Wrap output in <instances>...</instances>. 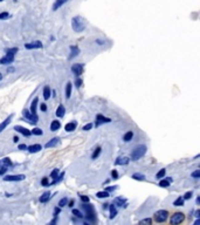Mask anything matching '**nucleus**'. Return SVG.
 <instances>
[{"label":"nucleus","mask_w":200,"mask_h":225,"mask_svg":"<svg viewBox=\"0 0 200 225\" xmlns=\"http://www.w3.org/2000/svg\"><path fill=\"white\" fill-rule=\"evenodd\" d=\"M145 153H146V147L144 144H139V145H137L132 150V153H131V160L138 161L145 155Z\"/></svg>","instance_id":"f257e3e1"},{"label":"nucleus","mask_w":200,"mask_h":225,"mask_svg":"<svg viewBox=\"0 0 200 225\" xmlns=\"http://www.w3.org/2000/svg\"><path fill=\"white\" fill-rule=\"evenodd\" d=\"M82 207L86 210V218L88 219L90 223H96V215H95V210L93 205H88V204H83Z\"/></svg>","instance_id":"f03ea898"},{"label":"nucleus","mask_w":200,"mask_h":225,"mask_svg":"<svg viewBox=\"0 0 200 225\" xmlns=\"http://www.w3.org/2000/svg\"><path fill=\"white\" fill-rule=\"evenodd\" d=\"M71 26H73V28H74L75 32H83L84 28H86L84 22H83L82 19L80 18V17L73 18V20H71Z\"/></svg>","instance_id":"7ed1b4c3"},{"label":"nucleus","mask_w":200,"mask_h":225,"mask_svg":"<svg viewBox=\"0 0 200 225\" xmlns=\"http://www.w3.org/2000/svg\"><path fill=\"white\" fill-rule=\"evenodd\" d=\"M169 218V212L166 210H159L154 213V220L157 223H165Z\"/></svg>","instance_id":"20e7f679"},{"label":"nucleus","mask_w":200,"mask_h":225,"mask_svg":"<svg viewBox=\"0 0 200 225\" xmlns=\"http://www.w3.org/2000/svg\"><path fill=\"white\" fill-rule=\"evenodd\" d=\"M185 220V215L182 212H174L172 216H171L170 223L171 224H182V222Z\"/></svg>","instance_id":"39448f33"},{"label":"nucleus","mask_w":200,"mask_h":225,"mask_svg":"<svg viewBox=\"0 0 200 225\" xmlns=\"http://www.w3.org/2000/svg\"><path fill=\"white\" fill-rule=\"evenodd\" d=\"M22 114H24L25 117L30 121V125H36V123H38L39 119H38L36 114H32V112H30V110H27V109H25L24 112H22Z\"/></svg>","instance_id":"423d86ee"},{"label":"nucleus","mask_w":200,"mask_h":225,"mask_svg":"<svg viewBox=\"0 0 200 225\" xmlns=\"http://www.w3.org/2000/svg\"><path fill=\"white\" fill-rule=\"evenodd\" d=\"M22 179H25L24 175H8L4 177V181H6V182H19Z\"/></svg>","instance_id":"0eeeda50"},{"label":"nucleus","mask_w":200,"mask_h":225,"mask_svg":"<svg viewBox=\"0 0 200 225\" xmlns=\"http://www.w3.org/2000/svg\"><path fill=\"white\" fill-rule=\"evenodd\" d=\"M14 130L18 131V133H20V134H22V135H24V136H26V137H30V135H32V131L28 130L27 128L20 127V125H15V127H14Z\"/></svg>","instance_id":"6e6552de"},{"label":"nucleus","mask_w":200,"mask_h":225,"mask_svg":"<svg viewBox=\"0 0 200 225\" xmlns=\"http://www.w3.org/2000/svg\"><path fill=\"white\" fill-rule=\"evenodd\" d=\"M109 122H111V120L109 119V117H104V116L101 115V114H98V115L96 116V127L103 125V123H109Z\"/></svg>","instance_id":"1a4fd4ad"},{"label":"nucleus","mask_w":200,"mask_h":225,"mask_svg":"<svg viewBox=\"0 0 200 225\" xmlns=\"http://www.w3.org/2000/svg\"><path fill=\"white\" fill-rule=\"evenodd\" d=\"M13 61H14V55L6 54L4 58L0 59V65H8V63H12Z\"/></svg>","instance_id":"9d476101"},{"label":"nucleus","mask_w":200,"mask_h":225,"mask_svg":"<svg viewBox=\"0 0 200 225\" xmlns=\"http://www.w3.org/2000/svg\"><path fill=\"white\" fill-rule=\"evenodd\" d=\"M71 72L75 74V75H81L83 72V65H78V63H75V65L71 66Z\"/></svg>","instance_id":"9b49d317"},{"label":"nucleus","mask_w":200,"mask_h":225,"mask_svg":"<svg viewBox=\"0 0 200 225\" xmlns=\"http://www.w3.org/2000/svg\"><path fill=\"white\" fill-rule=\"evenodd\" d=\"M25 47L27 48V49H38V48L42 47V43L41 41H34V42H30V43H26Z\"/></svg>","instance_id":"f8f14e48"},{"label":"nucleus","mask_w":200,"mask_h":225,"mask_svg":"<svg viewBox=\"0 0 200 225\" xmlns=\"http://www.w3.org/2000/svg\"><path fill=\"white\" fill-rule=\"evenodd\" d=\"M12 119H13V115H10V116H8L6 120H4V122H1V123H0V133L6 129V127L10 125V123H11Z\"/></svg>","instance_id":"ddd939ff"},{"label":"nucleus","mask_w":200,"mask_h":225,"mask_svg":"<svg viewBox=\"0 0 200 225\" xmlns=\"http://www.w3.org/2000/svg\"><path fill=\"white\" fill-rule=\"evenodd\" d=\"M60 142V138L59 137H54V138H52L50 141H48L47 143H46V148H54V147H56L58 144H59Z\"/></svg>","instance_id":"4468645a"},{"label":"nucleus","mask_w":200,"mask_h":225,"mask_svg":"<svg viewBox=\"0 0 200 225\" xmlns=\"http://www.w3.org/2000/svg\"><path fill=\"white\" fill-rule=\"evenodd\" d=\"M129 162L130 160L128 157H119V158H117V160L115 161V164L116 166H126Z\"/></svg>","instance_id":"2eb2a0df"},{"label":"nucleus","mask_w":200,"mask_h":225,"mask_svg":"<svg viewBox=\"0 0 200 225\" xmlns=\"http://www.w3.org/2000/svg\"><path fill=\"white\" fill-rule=\"evenodd\" d=\"M80 54V49L76 47V46H71L70 47V54H69V60L74 59L76 55Z\"/></svg>","instance_id":"dca6fc26"},{"label":"nucleus","mask_w":200,"mask_h":225,"mask_svg":"<svg viewBox=\"0 0 200 225\" xmlns=\"http://www.w3.org/2000/svg\"><path fill=\"white\" fill-rule=\"evenodd\" d=\"M27 149H28V151H30V153H33V154H34V153L40 151V150L42 149V147H41V144H32V145H30Z\"/></svg>","instance_id":"f3484780"},{"label":"nucleus","mask_w":200,"mask_h":225,"mask_svg":"<svg viewBox=\"0 0 200 225\" xmlns=\"http://www.w3.org/2000/svg\"><path fill=\"white\" fill-rule=\"evenodd\" d=\"M77 127V123L76 122H69V123H67L65 127L66 131H68V133H70V131H74L76 129Z\"/></svg>","instance_id":"a211bd4d"},{"label":"nucleus","mask_w":200,"mask_h":225,"mask_svg":"<svg viewBox=\"0 0 200 225\" xmlns=\"http://www.w3.org/2000/svg\"><path fill=\"white\" fill-rule=\"evenodd\" d=\"M125 203H126V199L123 198V197H116V198H115V204H116L117 207H125Z\"/></svg>","instance_id":"6ab92c4d"},{"label":"nucleus","mask_w":200,"mask_h":225,"mask_svg":"<svg viewBox=\"0 0 200 225\" xmlns=\"http://www.w3.org/2000/svg\"><path fill=\"white\" fill-rule=\"evenodd\" d=\"M38 102H39V99H38V97H34V100L32 101V103H30V110L32 114H36V107H38Z\"/></svg>","instance_id":"aec40b11"},{"label":"nucleus","mask_w":200,"mask_h":225,"mask_svg":"<svg viewBox=\"0 0 200 225\" xmlns=\"http://www.w3.org/2000/svg\"><path fill=\"white\" fill-rule=\"evenodd\" d=\"M49 199H50V192H49V191L43 192L41 195V197H40V202H41V203H47Z\"/></svg>","instance_id":"412c9836"},{"label":"nucleus","mask_w":200,"mask_h":225,"mask_svg":"<svg viewBox=\"0 0 200 225\" xmlns=\"http://www.w3.org/2000/svg\"><path fill=\"white\" fill-rule=\"evenodd\" d=\"M65 112H66L65 107L62 106V104H60V106L58 107V109H56V116H58V117H63V116H65Z\"/></svg>","instance_id":"4be33fe9"},{"label":"nucleus","mask_w":200,"mask_h":225,"mask_svg":"<svg viewBox=\"0 0 200 225\" xmlns=\"http://www.w3.org/2000/svg\"><path fill=\"white\" fill-rule=\"evenodd\" d=\"M60 128H61V122H59V121H56V120L52 122V125H50V130H52V131L59 130Z\"/></svg>","instance_id":"5701e85b"},{"label":"nucleus","mask_w":200,"mask_h":225,"mask_svg":"<svg viewBox=\"0 0 200 225\" xmlns=\"http://www.w3.org/2000/svg\"><path fill=\"white\" fill-rule=\"evenodd\" d=\"M68 0H56L55 2H54L53 5V11H56V10H59V7H61L65 2H67Z\"/></svg>","instance_id":"b1692460"},{"label":"nucleus","mask_w":200,"mask_h":225,"mask_svg":"<svg viewBox=\"0 0 200 225\" xmlns=\"http://www.w3.org/2000/svg\"><path fill=\"white\" fill-rule=\"evenodd\" d=\"M109 207V210H110V219H114L117 215V209L115 205H108Z\"/></svg>","instance_id":"393cba45"},{"label":"nucleus","mask_w":200,"mask_h":225,"mask_svg":"<svg viewBox=\"0 0 200 225\" xmlns=\"http://www.w3.org/2000/svg\"><path fill=\"white\" fill-rule=\"evenodd\" d=\"M71 87H73V84L70 83V81H69V82H67V86H66V97H67V99H69V97H70Z\"/></svg>","instance_id":"a878e982"},{"label":"nucleus","mask_w":200,"mask_h":225,"mask_svg":"<svg viewBox=\"0 0 200 225\" xmlns=\"http://www.w3.org/2000/svg\"><path fill=\"white\" fill-rule=\"evenodd\" d=\"M49 97H50V88L48 86H45V88H43V99L48 100Z\"/></svg>","instance_id":"bb28decb"},{"label":"nucleus","mask_w":200,"mask_h":225,"mask_svg":"<svg viewBox=\"0 0 200 225\" xmlns=\"http://www.w3.org/2000/svg\"><path fill=\"white\" fill-rule=\"evenodd\" d=\"M132 137H134V133H132V131H128L123 137L124 142H130V141L132 140Z\"/></svg>","instance_id":"cd10ccee"},{"label":"nucleus","mask_w":200,"mask_h":225,"mask_svg":"<svg viewBox=\"0 0 200 225\" xmlns=\"http://www.w3.org/2000/svg\"><path fill=\"white\" fill-rule=\"evenodd\" d=\"M170 184L171 183L167 181V179H162V178H160V181H159V186H162V188H169Z\"/></svg>","instance_id":"c85d7f7f"},{"label":"nucleus","mask_w":200,"mask_h":225,"mask_svg":"<svg viewBox=\"0 0 200 225\" xmlns=\"http://www.w3.org/2000/svg\"><path fill=\"white\" fill-rule=\"evenodd\" d=\"M173 205H176V207H182L184 205V198L182 197H178L176 201L173 202Z\"/></svg>","instance_id":"c756f323"},{"label":"nucleus","mask_w":200,"mask_h":225,"mask_svg":"<svg viewBox=\"0 0 200 225\" xmlns=\"http://www.w3.org/2000/svg\"><path fill=\"white\" fill-rule=\"evenodd\" d=\"M132 178H134V179H137V181H145V176L142 175V174H134V175H132Z\"/></svg>","instance_id":"7c9ffc66"},{"label":"nucleus","mask_w":200,"mask_h":225,"mask_svg":"<svg viewBox=\"0 0 200 225\" xmlns=\"http://www.w3.org/2000/svg\"><path fill=\"white\" fill-rule=\"evenodd\" d=\"M97 197L98 198H108L109 197V192L108 191H100V192H97Z\"/></svg>","instance_id":"2f4dec72"},{"label":"nucleus","mask_w":200,"mask_h":225,"mask_svg":"<svg viewBox=\"0 0 200 225\" xmlns=\"http://www.w3.org/2000/svg\"><path fill=\"white\" fill-rule=\"evenodd\" d=\"M32 134H33V135H36V136H41L42 134H43V131H42V129H40V128H34V129L32 130Z\"/></svg>","instance_id":"473e14b6"},{"label":"nucleus","mask_w":200,"mask_h":225,"mask_svg":"<svg viewBox=\"0 0 200 225\" xmlns=\"http://www.w3.org/2000/svg\"><path fill=\"white\" fill-rule=\"evenodd\" d=\"M100 154H101V148L100 147H97V148L95 149V151H94V154H93V156H91V158H93V160H96V158L100 156Z\"/></svg>","instance_id":"72a5a7b5"},{"label":"nucleus","mask_w":200,"mask_h":225,"mask_svg":"<svg viewBox=\"0 0 200 225\" xmlns=\"http://www.w3.org/2000/svg\"><path fill=\"white\" fill-rule=\"evenodd\" d=\"M165 174H166V170L165 169H160L158 172H157V175H156V177L158 178V179H160V178H163L165 176Z\"/></svg>","instance_id":"f704fd0d"},{"label":"nucleus","mask_w":200,"mask_h":225,"mask_svg":"<svg viewBox=\"0 0 200 225\" xmlns=\"http://www.w3.org/2000/svg\"><path fill=\"white\" fill-rule=\"evenodd\" d=\"M73 215H74L75 217H77V218H83L82 212H81V211H78L77 209H74V210H73Z\"/></svg>","instance_id":"c9c22d12"},{"label":"nucleus","mask_w":200,"mask_h":225,"mask_svg":"<svg viewBox=\"0 0 200 225\" xmlns=\"http://www.w3.org/2000/svg\"><path fill=\"white\" fill-rule=\"evenodd\" d=\"M17 52H18V48H7L6 49V54H10V55H14Z\"/></svg>","instance_id":"e433bc0d"},{"label":"nucleus","mask_w":200,"mask_h":225,"mask_svg":"<svg viewBox=\"0 0 200 225\" xmlns=\"http://www.w3.org/2000/svg\"><path fill=\"white\" fill-rule=\"evenodd\" d=\"M1 163H2L4 166H12V162H11V160H10V158H7V157L1 161Z\"/></svg>","instance_id":"4c0bfd02"},{"label":"nucleus","mask_w":200,"mask_h":225,"mask_svg":"<svg viewBox=\"0 0 200 225\" xmlns=\"http://www.w3.org/2000/svg\"><path fill=\"white\" fill-rule=\"evenodd\" d=\"M67 202H68V199L66 198V197H63L62 199H60V202H59V207H66V204H67Z\"/></svg>","instance_id":"58836bf2"},{"label":"nucleus","mask_w":200,"mask_h":225,"mask_svg":"<svg viewBox=\"0 0 200 225\" xmlns=\"http://www.w3.org/2000/svg\"><path fill=\"white\" fill-rule=\"evenodd\" d=\"M59 172H60V169H54L53 172L50 174V177H52V178H56V177H58V175H59Z\"/></svg>","instance_id":"ea45409f"},{"label":"nucleus","mask_w":200,"mask_h":225,"mask_svg":"<svg viewBox=\"0 0 200 225\" xmlns=\"http://www.w3.org/2000/svg\"><path fill=\"white\" fill-rule=\"evenodd\" d=\"M139 224H152V219L151 218H146V219H143L139 222Z\"/></svg>","instance_id":"a19ab883"},{"label":"nucleus","mask_w":200,"mask_h":225,"mask_svg":"<svg viewBox=\"0 0 200 225\" xmlns=\"http://www.w3.org/2000/svg\"><path fill=\"white\" fill-rule=\"evenodd\" d=\"M191 176H192L193 178H197V179H198V178H200V171L199 170H195L194 172L191 174Z\"/></svg>","instance_id":"79ce46f5"},{"label":"nucleus","mask_w":200,"mask_h":225,"mask_svg":"<svg viewBox=\"0 0 200 225\" xmlns=\"http://www.w3.org/2000/svg\"><path fill=\"white\" fill-rule=\"evenodd\" d=\"M191 197H192V191H187L185 195L182 196L184 199H191Z\"/></svg>","instance_id":"37998d69"},{"label":"nucleus","mask_w":200,"mask_h":225,"mask_svg":"<svg viewBox=\"0 0 200 225\" xmlns=\"http://www.w3.org/2000/svg\"><path fill=\"white\" fill-rule=\"evenodd\" d=\"M61 212V207H55V210H54V217H56L58 218V215Z\"/></svg>","instance_id":"c03bdc74"},{"label":"nucleus","mask_w":200,"mask_h":225,"mask_svg":"<svg viewBox=\"0 0 200 225\" xmlns=\"http://www.w3.org/2000/svg\"><path fill=\"white\" fill-rule=\"evenodd\" d=\"M111 177H112V179H117V178H118L117 170H112V171H111Z\"/></svg>","instance_id":"a18cd8bd"},{"label":"nucleus","mask_w":200,"mask_h":225,"mask_svg":"<svg viewBox=\"0 0 200 225\" xmlns=\"http://www.w3.org/2000/svg\"><path fill=\"white\" fill-rule=\"evenodd\" d=\"M6 171H7V166H2L1 168H0V176H1V175H4V174H5Z\"/></svg>","instance_id":"49530a36"},{"label":"nucleus","mask_w":200,"mask_h":225,"mask_svg":"<svg viewBox=\"0 0 200 225\" xmlns=\"http://www.w3.org/2000/svg\"><path fill=\"white\" fill-rule=\"evenodd\" d=\"M91 128H93V125H91V123H88V125H86L84 127H83V130H84V131L90 130Z\"/></svg>","instance_id":"de8ad7c7"},{"label":"nucleus","mask_w":200,"mask_h":225,"mask_svg":"<svg viewBox=\"0 0 200 225\" xmlns=\"http://www.w3.org/2000/svg\"><path fill=\"white\" fill-rule=\"evenodd\" d=\"M7 17H8V13H7V12L0 13V20H4V19H6Z\"/></svg>","instance_id":"09e8293b"},{"label":"nucleus","mask_w":200,"mask_h":225,"mask_svg":"<svg viewBox=\"0 0 200 225\" xmlns=\"http://www.w3.org/2000/svg\"><path fill=\"white\" fill-rule=\"evenodd\" d=\"M75 84H76L77 88H80V87L82 86V80H81V79H76V81H75Z\"/></svg>","instance_id":"8fccbe9b"},{"label":"nucleus","mask_w":200,"mask_h":225,"mask_svg":"<svg viewBox=\"0 0 200 225\" xmlns=\"http://www.w3.org/2000/svg\"><path fill=\"white\" fill-rule=\"evenodd\" d=\"M81 201H82L83 203H88V202H89V197H88V196H81Z\"/></svg>","instance_id":"3c124183"},{"label":"nucleus","mask_w":200,"mask_h":225,"mask_svg":"<svg viewBox=\"0 0 200 225\" xmlns=\"http://www.w3.org/2000/svg\"><path fill=\"white\" fill-rule=\"evenodd\" d=\"M41 184L43 185V186L48 185V184H49V182H48V178H43V179L41 181Z\"/></svg>","instance_id":"603ef678"},{"label":"nucleus","mask_w":200,"mask_h":225,"mask_svg":"<svg viewBox=\"0 0 200 225\" xmlns=\"http://www.w3.org/2000/svg\"><path fill=\"white\" fill-rule=\"evenodd\" d=\"M40 109H41L42 112H46V110H47V106H46L45 103H41V104H40Z\"/></svg>","instance_id":"864d4df0"},{"label":"nucleus","mask_w":200,"mask_h":225,"mask_svg":"<svg viewBox=\"0 0 200 225\" xmlns=\"http://www.w3.org/2000/svg\"><path fill=\"white\" fill-rule=\"evenodd\" d=\"M115 189H116V186H108V188H106V191H108V192H111V191H114Z\"/></svg>","instance_id":"5fc2aeb1"},{"label":"nucleus","mask_w":200,"mask_h":225,"mask_svg":"<svg viewBox=\"0 0 200 225\" xmlns=\"http://www.w3.org/2000/svg\"><path fill=\"white\" fill-rule=\"evenodd\" d=\"M19 150H25V149H27V147L25 145V144H19Z\"/></svg>","instance_id":"6e6d98bb"},{"label":"nucleus","mask_w":200,"mask_h":225,"mask_svg":"<svg viewBox=\"0 0 200 225\" xmlns=\"http://www.w3.org/2000/svg\"><path fill=\"white\" fill-rule=\"evenodd\" d=\"M194 216H195L197 218H199V217H200V210H197V211H195V213H194Z\"/></svg>","instance_id":"4d7b16f0"},{"label":"nucleus","mask_w":200,"mask_h":225,"mask_svg":"<svg viewBox=\"0 0 200 225\" xmlns=\"http://www.w3.org/2000/svg\"><path fill=\"white\" fill-rule=\"evenodd\" d=\"M18 141H19V138H18V137H17V136H14V141H13V142H15V143H17V142H18Z\"/></svg>","instance_id":"13d9d810"},{"label":"nucleus","mask_w":200,"mask_h":225,"mask_svg":"<svg viewBox=\"0 0 200 225\" xmlns=\"http://www.w3.org/2000/svg\"><path fill=\"white\" fill-rule=\"evenodd\" d=\"M200 224V220L198 219V220H195V223H194V225H199Z\"/></svg>","instance_id":"bf43d9fd"},{"label":"nucleus","mask_w":200,"mask_h":225,"mask_svg":"<svg viewBox=\"0 0 200 225\" xmlns=\"http://www.w3.org/2000/svg\"><path fill=\"white\" fill-rule=\"evenodd\" d=\"M166 179H167V181H169L170 183H171V182H172V177H167V178H166Z\"/></svg>","instance_id":"052dcab7"},{"label":"nucleus","mask_w":200,"mask_h":225,"mask_svg":"<svg viewBox=\"0 0 200 225\" xmlns=\"http://www.w3.org/2000/svg\"><path fill=\"white\" fill-rule=\"evenodd\" d=\"M14 71V68H12V67H11V68H8V72H13Z\"/></svg>","instance_id":"680f3d73"},{"label":"nucleus","mask_w":200,"mask_h":225,"mask_svg":"<svg viewBox=\"0 0 200 225\" xmlns=\"http://www.w3.org/2000/svg\"><path fill=\"white\" fill-rule=\"evenodd\" d=\"M1 80H2V74L0 73V81H1Z\"/></svg>","instance_id":"e2e57ef3"},{"label":"nucleus","mask_w":200,"mask_h":225,"mask_svg":"<svg viewBox=\"0 0 200 225\" xmlns=\"http://www.w3.org/2000/svg\"><path fill=\"white\" fill-rule=\"evenodd\" d=\"M0 1H2V0H0Z\"/></svg>","instance_id":"0e129e2a"}]
</instances>
